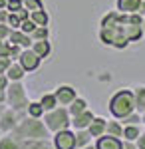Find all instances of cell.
<instances>
[{"mask_svg":"<svg viewBox=\"0 0 145 149\" xmlns=\"http://www.w3.org/2000/svg\"><path fill=\"white\" fill-rule=\"evenodd\" d=\"M135 111V97H133V90H119L112 95L109 100V113L115 119H123L129 113Z\"/></svg>","mask_w":145,"mask_h":149,"instance_id":"6da1fadb","label":"cell"},{"mask_svg":"<svg viewBox=\"0 0 145 149\" xmlns=\"http://www.w3.org/2000/svg\"><path fill=\"white\" fill-rule=\"evenodd\" d=\"M14 137L18 139H46L48 137V127L44 121L36 119V117H28L22 119L16 129H14Z\"/></svg>","mask_w":145,"mask_h":149,"instance_id":"7a4b0ae2","label":"cell"},{"mask_svg":"<svg viewBox=\"0 0 145 149\" xmlns=\"http://www.w3.org/2000/svg\"><path fill=\"white\" fill-rule=\"evenodd\" d=\"M42 121L46 123L48 131L58 133V131H62V129H70V127H72V115H70V111H68V107L58 105L56 109L46 111L44 117H42Z\"/></svg>","mask_w":145,"mask_h":149,"instance_id":"3957f363","label":"cell"},{"mask_svg":"<svg viewBox=\"0 0 145 149\" xmlns=\"http://www.w3.org/2000/svg\"><path fill=\"white\" fill-rule=\"evenodd\" d=\"M6 90H8V92H6V100H8V103L12 105V109H16V111L28 109L30 102H28V97H26V90H24V86L20 81H10Z\"/></svg>","mask_w":145,"mask_h":149,"instance_id":"277c9868","label":"cell"},{"mask_svg":"<svg viewBox=\"0 0 145 149\" xmlns=\"http://www.w3.org/2000/svg\"><path fill=\"white\" fill-rule=\"evenodd\" d=\"M54 147L56 149H76V131H70V129H62L54 133Z\"/></svg>","mask_w":145,"mask_h":149,"instance_id":"5b68a950","label":"cell"},{"mask_svg":"<svg viewBox=\"0 0 145 149\" xmlns=\"http://www.w3.org/2000/svg\"><path fill=\"white\" fill-rule=\"evenodd\" d=\"M18 62H20V66H22L26 72H34V70H38L42 58L38 56L32 48H24L22 54H20V58H18Z\"/></svg>","mask_w":145,"mask_h":149,"instance_id":"8992f818","label":"cell"},{"mask_svg":"<svg viewBox=\"0 0 145 149\" xmlns=\"http://www.w3.org/2000/svg\"><path fill=\"white\" fill-rule=\"evenodd\" d=\"M18 123H20V117H18L16 109H6L0 113V129L2 131H12V129H16Z\"/></svg>","mask_w":145,"mask_h":149,"instance_id":"52a82bcc","label":"cell"},{"mask_svg":"<svg viewBox=\"0 0 145 149\" xmlns=\"http://www.w3.org/2000/svg\"><path fill=\"white\" fill-rule=\"evenodd\" d=\"M54 93H56V97H58V103L64 105V107H68L70 103L78 97V93H76V90H74L72 86H60Z\"/></svg>","mask_w":145,"mask_h":149,"instance_id":"ba28073f","label":"cell"},{"mask_svg":"<svg viewBox=\"0 0 145 149\" xmlns=\"http://www.w3.org/2000/svg\"><path fill=\"white\" fill-rule=\"evenodd\" d=\"M96 149H123L121 137H113V135H101L96 139Z\"/></svg>","mask_w":145,"mask_h":149,"instance_id":"9c48e42d","label":"cell"},{"mask_svg":"<svg viewBox=\"0 0 145 149\" xmlns=\"http://www.w3.org/2000/svg\"><path fill=\"white\" fill-rule=\"evenodd\" d=\"M8 42H10V44H18V46H22V48H32V44H34L32 36L26 34V32H22L20 28H18V30H12V32H10V36H8Z\"/></svg>","mask_w":145,"mask_h":149,"instance_id":"30bf717a","label":"cell"},{"mask_svg":"<svg viewBox=\"0 0 145 149\" xmlns=\"http://www.w3.org/2000/svg\"><path fill=\"white\" fill-rule=\"evenodd\" d=\"M93 119H96L93 111H91V109H86V111H82L79 115L72 117V127H74V129H88Z\"/></svg>","mask_w":145,"mask_h":149,"instance_id":"8fae6325","label":"cell"},{"mask_svg":"<svg viewBox=\"0 0 145 149\" xmlns=\"http://www.w3.org/2000/svg\"><path fill=\"white\" fill-rule=\"evenodd\" d=\"M88 129H89V133H91L96 139L101 137V135H105V131H107V119H103V117H96Z\"/></svg>","mask_w":145,"mask_h":149,"instance_id":"7c38bea8","label":"cell"},{"mask_svg":"<svg viewBox=\"0 0 145 149\" xmlns=\"http://www.w3.org/2000/svg\"><path fill=\"white\" fill-rule=\"evenodd\" d=\"M141 2L143 0H117V10L123 14H133V12H139Z\"/></svg>","mask_w":145,"mask_h":149,"instance_id":"4fadbf2b","label":"cell"},{"mask_svg":"<svg viewBox=\"0 0 145 149\" xmlns=\"http://www.w3.org/2000/svg\"><path fill=\"white\" fill-rule=\"evenodd\" d=\"M32 50L44 60V58H48L52 54V44H50V40H36L32 44Z\"/></svg>","mask_w":145,"mask_h":149,"instance_id":"5bb4252c","label":"cell"},{"mask_svg":"<svg viewBox=\"0 0 145 149\" xmlns=\"http://www.w3.org/2000/svg\"><path fill=\"white\" fill-rule=\"evenodd\" d=\"M24 74H26V70L20 66V62H12L10 68L6 70V78L10 81H20L24 78Z\"/></svg>","mask_w":145,"mask_h":149,"instance_id":"9a60e30c","label":"cell"},{"mask_svg":"<svg viewBox=\"0 0 145 149\" xmlns=\"http://www.w3.org/2000/svg\"><path fill=\"white\" fill-rule=\"evenodd\" d=\"M123 32H125V36H127L129 42H137V40L145 34L143 26H135V24H125V26H123Z\"/></svg>","mask_w":145,"mask_h":149,"instance_id":"2e32d148","label":"cell"},{"mask_svg":"<svg viewBox=\"0 0 145 149\" xmlns=\"http://www.w3.org/2000/svg\"><path fill=\"white\" fill-rule=\"evenodd\" d=\"M133 97H135V111L143 113L145 111V86H137L135 88Z\"/></svg>","mask_w":145,"mask_h":149,"instance_id":"e0dca14e","label":"cell"},{"mask_svg":"<svg viewBox=\"0 0 145 149\" xmlns=\"http://www.w3.org/2000/svg\"><path fill=\"white\" fill-rule=\"evenodd\" d=\"M86 109H88V102H86L84 97H76L74 102L68 105V111H70V115H72V117L79 115L82 111H86Z\"/></svg>","mask_w":145,"mask_h":149,"instance_id":"ac0fdd59","label":"cell"},{"mask_svg":"<svg viewBox=\"0 0 145 149\" xmlns=\"http://www.w3.org/2000/svg\"><path fill=\"white\" fill-rule=\"evenodd\" d=\"M93 139V135L89 133V129H76V143L79 149L88 147V143Z\"/></svg>","mask_w":145,"mask_h":149,"instance_id":"d6986e66","label":"cell"},{"mask_svg":"<svg viewBox=\"0 0 145 149\" xmlns=\"http://www.w3.org/2000/svg\"><path fill=\"white\" fill-rule=\"evenodd\" d=\"M40 103H42V107H44L46 111H52V109H56L58 105H60L56 93H44L42 100H40Z\"/></svg>","mask_w":145,"mask_h":149,"instance_id":"ffe728a7","label":"cell"},{"mask_svg":"<svg viewBox=\"0 0 145 149\" xmlns=\"http://www.w3.org/2000/svg\"><path fill=\"white\" fill-rule=\"evenodd\" d=\"M30 18H32L36 26H48L50 24V14L42 8V10H36V12H30Z\"/></svg>","mask_w":145,"mask_h":149,"instance_id":"44dd1931","label":"cell"},{"mask_svg":"<svg viewBox=\"0 0 145 149\" xmlns=\"http://www.w3.org/2000/svg\"><path fill=\"white\" fill-rule=\"evenodd\" d=\"M20 149H50V143H46V139H26Z\"/></svg>","mask_w":145,"mask_h":149,"instance_id":"7402d4cb","label":"cell"},{"mask_svg":"<svg viewBox=\"0 0 145 149\" xmlns=\"http://www.w3.org/2000/svg\"><path fill=\"white\" fill-rule=\"evenodd\" d=\"M139 135H141V127L139 125H123V137H125V141H137Z\"/></svg>","mask_w":145,"mask_h":149,"instance_id":"603a6c76","label":"cell"},{"mask_svg":"<svg viewBox=\"0 0 145 149\" xmlns=\"http://www.w3.org/2000/svg\"><path fill=\"white\" fill-rule=\"evenodd\" d=\"M107 135H113V137H123V125L119 123V119L113 117V121H107Z\"/></svg>","mask_w":145,"mask_h":149,"instance_id":"cb8c5ba5","label":"cell"},{"mask_svg":"<svg viewBox=\"0 0 145 149\" xmlns=\"http://www.w3.org/2000/svg\"><path fill=\"white\" fill-rule=\"evenodd\" d=\"M26 111H28L30 117H36V119H42L44 113H46V109L42 107V103H40V102H30V105H28Z\"/></svg>","mask_w":145,"mask_h":149,"instance_id":"d4e9b609","label":"cell"},{"mask_svg":"<svg viewBox=\"0 0 145 149\" xmlns=\"http://www.w3.org/2000/svg\"><path fill=\"white\" fill-rule=\"evenodd\" d=\"M30 36H32L34 42H36V40H48V38H50V28H48V26H36V30H34Z\"/></svg>","mask_w":145,"mask_h":149,"instance_id":"484cf974","label":"cell"},{"mask_svg":"<svg viewBox=\"0 0 145 149\" xmlns=\"http://www.w3.org/2000/svg\"><path fill=\"white\" fill-rule=\"evenodd\" d=\"M0 149H20V143L14 135H8V137L0 139Z\"/></svg>","mask_w":145,"mask_h":149,"instance_id":"4316f807","label":"cell"},{"mask_svg":"<svg viewBox=\"0 0 145 149\" xmlns=\"http://www.w3.org/2000/svg\"><path fill=\"white\" fill-rule=\"evenodd\" d=\"M22 8H26L28 12H36L42 10L44 4H42V0H22Z\"/></svg>","mask_w":145,"mask_h":149,"instance_id":"83f0119b","label":"cell"},{"mask_svg":"<svg viewBox=\"0 0 145 149\" xmlns=\"http://www.w3.org/2000/svg\"><path fill=\"white\" fill-rule=\"evenodd\" d=\"M119 121H123V125H139L141 123V113L139 111H133V113H129L127 117H123Z\"/></svg>","mask_w":145,"mask_h":149,"instance_id":"f1b7e54d","label":"cell"},{"mask_svg":"<svg viewBox=\"0 0 145 149\" xmlns=\"http://www.w3.org/2000/svg\"><path fill=\"white\" fill-rule=\"evenodd\" d=\"M6 24L10 26L12 30H18V28L22 26V20L18 18V14H14V12H10V14H8V20H6Z\"/></svg>","mask_w":145,"mask_h":149,"instance_id":"f546056e","label":"cell"},{"mask_svg":"<svg viewBox=\"0 0 145 149\" xmlns=\"http://www.w3.org/2000/svg\"><path fill=\"white\" fill-rule=\"evenodd\" d=\"M20 30H22V32H26V34H32L34 30H36V22H34L32 18H28V20H24V22H22Z\"/></svg>","mask_w":145,"mask_h":149,"instance_id":"4dcf8cb0","label":"cell"},{"mask_svg":"<svg viewBox=\"0 0 145 149\" xmlns=\"http://www.w3.org/2000/svg\"><path fill=\"white\" fill-rule=\"evenodd\" d=\"M143 20H145V16H143V14H139V12H133V14H129V22H127V24L143 26Z\"/></svg>","mask_w":145,"mask_h":149,"instance_id":"1f68e13d","label":"cell"},{"mask_svg":"<svg viewBox=\"0 0 145 149\" xmlns=\"http://www.w3.org/2000/svg\"><path fill=\"white\" fill-rule=\"evenodd\" d=\"M22 46H18V44H12L10 46V60H18L20 58V54H22Z\"/></svg>","mask_w":145,"mask_h":149,"instance_id":"d6a6232c","label":"cell"},{"mask_svg":"<svg viewBox=\"0 0 145 149\" xmlns=\"http://www.w3.org/2000/svg\"><path fill=\"white\" fill-rule=\"evenodd\" d=\"M22 8V0H8V12H18Z\"/></svg>","mask_w":145,"mask_h":149,"instance_id":"836d02e7","label":"cell"},{"mask_svg":"<svg viewBox=\"0 0 145 149\" xmlns=\"http://www.w3.org/2000/svg\"><path fill=\"white\" fill-rule=\"evenodd\" d=\"M10 32H12V28L8 24H0V40H8Z\"/></svg>","mask_w":145,"mask_h":149,"instance_id":"e575fe53","label":"cell"},{"mask_svg":"<svg viewBox=\"0 0 145 149\" xmlns=\"http://www.w3.org/2000/svg\"><path fill=\"white\" fill-rule=\"evenodd\" d=\"M12 62L14 60H10V58H0V74H6V70L10 68Z\"/></svg>","mask_w":145,"mask_h":149,"instance_id":"d590c367","label":"cell"},{"mask_svg":"<svg viewBox=\"0 0 145 149\" xmlns=\"http://www.w3.org/2000/svg\"><path fill=\"white\" fill-rule=\"evenodd\" d=\"M8 14H10L8 10L0 8V24H6V20H8Z\"/></svg>","mask_w":145,"mask_h":149,"instance_id":"8d00e7d4","label":"cell"},{"mask_svg":"<svg viewBox=\"0 0 145 149\" xmlns=\"http://www.w3.org/2000/svg\"><path fill=\"white\" fill-rule=\"evenodd\" d=\"M135 143H137V147H139V149H145V133H141V135L137 137Z\"/></svg>","mask_w":145,"mask_h":149,"instance_id":"74e56055","label":"cell"},{"mask_svg":"<svg viewBox=\"0 0 145 149\" xmlns=\"http://www.w3.org/2000/svg\"><path fill=\"white\" fill-rule=\"evenodd\" d=\"M123 149H139V147H137L135 141H125V143H123Z\"/></svg>","mask_w":145,"mask_h":149,"instance_id":"f35d334b","label":"cell"},{"mask_svg":"<svg viewBox=\"0 0 145 149\" xmlns=\"http://www.w3.org/2000/svg\"><path fill=\"white\" fill-rule=\"evenodd\" d=\"M6 100V92H4V88H0V103Z\"/></svg>","mask_w":145,"mask_h":149,"instance_id":"ab89813d","label":"cell"},{"mask_svg":"<svg viewBox=\"0 0 145 149\" xmlns=\"http://www.w3.org/2000/svg\"><path fill=\"white\" fill-rule=\"evenodd\" d=\"M0 8L6 10V8H8V0H0Z\"/></svg>","mask_w":145,"mask_h":149,"instance_id":"60d3db41","label":"cell"},{"mask_svg":"<svg viewBox=\"0 0 145 149\" xmlns=\"http://www.w3.org/2000/svg\"><path fill=\"white\" fill-rule=\"evenodd\" d=\"M139 14H143V16H145V0L141 2V6H139Z\"/></svg>","mask_w":145,"mask_h":149,"instance_id":"b9f144b4","label":"cell"},{"mask_svg":"<svg viewBox=\"0 0 145 149\" xmlns=\"http://www.w3.org/2000/svg\"><path fill=\"white\" fill-rule=\"evenodd\" d=\"M141 121H143V123H145V111H143V113H141Z\"/></svg>","mask_w":145,"mask_h":149,"instance_id":"7bdbcfd3","label":"cell"},{"mask_svg":"<svg viewBox=\"0 0 145 149\" xmlns=\"http://www.w3.org/2000/svg\"><path fill=\"white\" fill-rule=\"evenodd\" d=\"M84 149H96V147H89V145H88V147H84Z\"/></svg>","mask_w":145,"mask_h":149,"instance_id":"ee69618b","label":"cell"},{"mask_svg":"<svg viewBox=\"0 0 145 149\" xmlns=\"http://www.w3.org/2000/svg\"><path fill=\"white\" fill-rule=\"evenodd\" d=\"M143 30H145V20H143Z\"/></svg>","mask_w":145,"mask_h":149,"instance_id":"f6af8a7d","label":"cell"},{"mask_svg":"<svg viewBox=\"0 0 145 149\" xmlns=\"http://www.w3.org/2000/svg\"><path fill=\"white\" fill-rule=\"evenodd\" d=\"M0 113H2V111H0Z\"/></svg>","mask_w":145,"mask_h":149,"instance_id":"bcb514c9","label":"cell"}]
</instances>
